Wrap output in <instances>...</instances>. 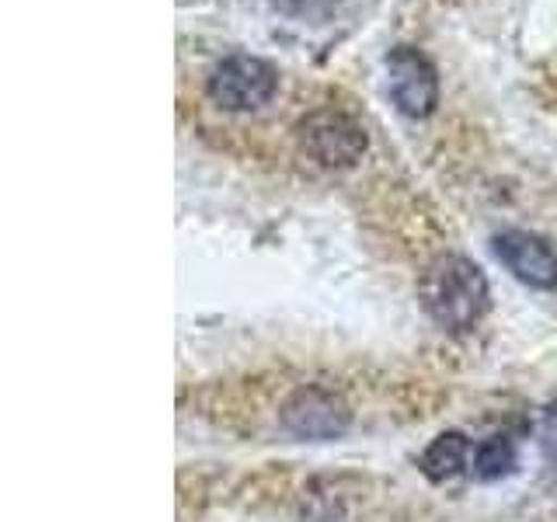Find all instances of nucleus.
<instances>
[{
  "mask_svg": "<svg viewBox=\"0 0 557 522\" xmlns=\"http://www.w3.org/2000/svg\"><path fill=\"white\" fill-rule=\"evenodd\" d=\"M422 307L446 331H470L487 310V278L470 258H435L422 275Z\"/></svg>",
  "mask_w": 557,
  "mask_h": 522,
  "instance_id": "f257e3e1",
  "label": "nucleus"
},
{
  "mask_svg": "<svg viewBox=\"0 0 557 522\" xmlns=\"http://www.w3.org/2000/svg\"><path fill=\"white\" fill-rule=\"evenodd\" d=\"M278 87L275 66L258 60V57H226L213 77H209V98H213L220 109L231 112H251L261 109L265 101H272Z\"/></svg>",
  "mask_w": 557,
  "mask_h": 522,
  "instance_id": "f03ea898",
  "label": "nucleus"
},
{
  "mask_svg": "<svg viewBox=\"0 0 557 522\" xmlns=\"http://www.w3.org/2000/svg\"><path fill=\"white\" fill-rule=\"evenodd\" d=\"M278 422H283V428L296 435V439L324 443L348 432V425H352V408L345 405V397L331 394L324 387H304L283 405Z\"/></svg>",
  "mask_w": 557,
  "mask_h": 522,
  "instance_id": "7ed1b4c3",
  "label": "nucleus"
},
{
  "mask_svg": "<svg viewBox=\"0 0 557 522\" xmlns=\"http://www.w3.org/2000/svg\"><path fill=\"white\" fill-rule=\"evenodd\" d=\"M300 147L321 167H348V164H356L366 150V129L352 115L324 109L300 122Z\"/></svg>",
  "mask_w": 557,
  "mask_h": 522,
  "instance_id": "20e7f679",
  "label": "nucleus"
},
{
  "mask_svg": "<svg viewBox=\"0 0 557 522\" xmlns=\"http://www.w3.org/2000/svg\"><path fill=\"white\" fill-rule=\"evenodd\" d=\"M387 84L397 112L408 119H425L440 104V74L432 60L414 46H397L387 57Z\"/></svg>",
  "mask_w": 557,
  "mask_h": 522,
  "instance_id": "39448f33",
  "label": "nucleus"
},
{
  "mask_svg": "<svg viewBox=\"0 0 557 522\" xmlns=\"http://www.w3.org/2000/svg\"><path fill=\"white\" fill-rule=\"evenodd\" d=\"M495 254L519 283L533 289H554L557 286V251L544 237L530 231H505L495 237Z\"/></svg>",
  "mask_w": 557,
  "mask_h": 522,
  "instance_id": "423d86ee",
  "label": "nucleus"
},
{
  "mask_svg": "<svg viewBox=\"0 0 557 522\" xmlns=\"http://www.w3.org/2000/svg\"><path fill=\"white\" fill-rule=\"evenodd\" d=\"M467 452H470V446H467V439L460 432H443L440 439H432V446L422 452V474L429 477V481H449V477H457L460 470L467 467Z\"/></svg>",
  "mask_w": 557,
  "mask_h": 522,
  "instance_id": "0eeeda50",
  "label": "nucleus"
},
{
  "mask_svg": "<svg viewBox=\"0 0 557 522\" xmlns=\"http://www.w3.org/2000/svg\"><path fill=\"white\" fill-rule=\"evenodd\" d=\"M516 470V443L509 435H492L474 449V477L478 481H498Z\"/></svg>",
  "mask_w": 557,
  "mask_h": 522,
  "instance_id": "6e6552de",
  "label": "nucleus"
},
{
  "mask_svg": "<svg viewBox=\"0 0 557 522\" xmlns=\"http://www.w3.org/2000/svg\"><path fill=\"white\" fill-rule=\"evenodd\" d=\"M278 11L286 14H304V17H313V14H324L327 8H335L338 0H272Z\"/></svg>",
  "mask_w": 557,
  "mask_h": 522,
  "instance_id": "1a4fd4ad",
  "label": "nucleus"
},
{
  "mask_svg": "<svg viewBox=\"0 0 557 522\" xmlns=\"http://www.w3.org/2000/svg\"><path fill=\"white\" fill-rule=\"evenodd\" d=\"M544 452H547V463L554 467V474H557V414L547 418V428H544Z\"/></svg>",
  "mask_w": 557,
  "mask_h": 522,
  "instance_id": "9d476101",
  "label": "nucleus"
}]
</instances>
